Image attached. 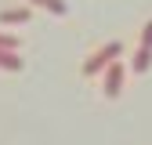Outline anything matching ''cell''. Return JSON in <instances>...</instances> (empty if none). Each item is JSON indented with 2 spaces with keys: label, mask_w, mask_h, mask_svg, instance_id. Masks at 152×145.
Instances as JSON below:
<instances>
[{
  "label": "cell",
  "mask_w": 152,
  "mask_h": 145,
  "mask_svg": "<svg viewBox=\"0 0 152 145\" xmlns=\"http://www.w3.org/2000/svg\"><path fill=\"white\" fill-rule=\"evenodd\" d=\"M120 54H123V44H116V40H109L105 47H98V51H94L91 58L83 62V76H98V72H105V69H109L112 62L120 58Z\"/></svg>",
  "instance_id": "cell-1"
},
{
  "label": "cell",
  "mask_w": 152,
  "mask_h": 145,
  "mask_svg": "<svg viewBox=\"0 0 152 145\" xmlns=\"http://www.w3.org/2000/svg\"><path fill=\"white\" fill-rule=\"evenodd\" d=\"M123 76H127L123 62H112V65L105 69V76H102V91H105V98H120V91H123Z\"/></svg>",
  "instance_id": "cell-2"
},
{
  "label": "cell",
  "mask_w": 152,
  "mask_h": 145,
  "mask_svg": "<svg viewBox=\"0 0 152 145\" xmlns=\"http://www.w3.org/2000/svg\"><path fill=\"white\" fill-rule=\"evenodd\" d=\"M29 22V7H4L0 11V26H22Z\"/></svg>",
  "instance_id": "cell-3"
},
{
  "label": "cell",
  "mask_w": 152,
  "mask_h": 145,
  "mask_svg": "<svg viewBox=\"0 0 152 145\" xmlns=\"http://www.w3.org/2000/svg\"><path fill=\"white\" fill-rule=\"evenodd\" d=\"M0 69H7V72H18V69H22V58H18V51L0 47Z\"/></svg>",
  "instance_id": "cell-4"
},
{
  "label": "cell",
  "mask_w": 152,
  "mask_h": 145,
  "mask_svg": "<svg viewBox=\"0 0 152 145\" xmlns=\"http://www.w3.org/2000/svg\"><path fill=\"white\" fill-rule=\"evenodd\" d=\"M130 65H134V72H145V69L152 65V51H148V47H138V51H134V62H130Z\"/></svg>",
  "instance_id": "cell-5"
},
{
  "label": "cell",
  "mask_w": 152,
  "mask_h": 145,
  "mask_svg": "<svg viewBox=\"0 0 152 145\" xmlns=\"http://www.w3.org/2000/svg\"><path fill=\"white\" fill-rule=\"evenodd\" d=\"M29 4L44 7V11H51V15H65V11H69V7H65V0H29Z\"/></svg>",
  "instance_id": "cell-6"
},
{
  "label": "cell",
  "mask_w": 152,
  "mask_h": 145,
  "mask_svg": "<svg viewBox=\"0 0 152 145\" xmlns=\"http://www.w3.org/2000/svg\"><path fill=\"white\" fill-rule=\"evenodd\" d=\"M0 47H7V51H18V36H11V33H0Z\"/></svg>",
  "instance_id": "cell-7"
},
{
  "label": "cell",
  "mask_w": 152,
  "mask_h": 145,
  "mask_svg": "<svg viewBox=\"0 0 152 145\" xmlns=\"http://www.w3.org/2000/svg\"><path fill=\"white\" fill-rule=\"evenodd\" d=\"M141 47H148V51H152V18H148L145 29H141Z\"/></svg>",
  "instance_id": "cell-8"
}]
</instances>
